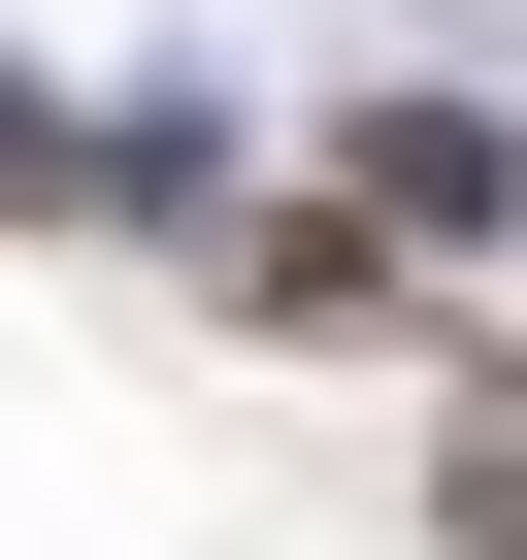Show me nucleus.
I'll return each mask as SVG.
<instances>
[{"instance_id": "nucleus-1", "label": "nucleus", "mask_w": 527, "mask_h": 560, "mask_svg": "<svg viewBox=\"0 0 527 560\" xmlns=\"http://www.w3.org/2000/svg\"><path fill=\"white\" fill-rule=\"evenodd\" d=\"M198 330H231V363H494V298H461L429 231H363L330 165H297V198H198Z\"/></svg>"}, {"instance_id": "nucleus-2", "label": "nucleus", "mask_w": 527, "mask_h": 560, "mask_svg": "<svg viewBox=\"0 0 527 560\" xmlns=\"http://www.w3.org/2000/svg\"><path fill=\"white\" fill-rule=\"evenodd\" d=\"M297 165H330V198H363V231H429V264H527V132H494V100H461V67H396V100H330V132H297Z\"/></svg>"}, {"instance_id": "nucleus-3", "label": "nucleus", "mask_w": 527, "mask_h": 560, "mask_svg": "<svg viewBox=\"0 0 527 560\" xmlns=\"http://www.w3.org/2000/svg\"><path fill=\"white\" fill-rule=\"evenodd\" d=\"M0 231H132V100H67L34 34H0Z\"/></svg>"}, {"instance_id": "nucleus-4", "label": "nucleus", "mask_w": 527, "mask_h": 560, "mask_svg": "<svg viewBox=\"0 0 527 560\" xmlns=\"http://www.w3.org/2000/svg\"><path fill=\"white\" fill-rule=\"evenodd\" d=\"M429 527H461V560H527V396H494V429H429Z\"/></svg>"}, {"instance_id": "nucleus-5", "label": "nucleus", "mask_w": 527, "mask_h": 560, "mask_svg": "<svg viewBox=\"0 0 527 560\" xmlns=\"http://www.w3.org/2000/svg\"><path fill=\"white\" fill-rule=\"evenodd\" d=\"M494 396H527V298H494Z\"/></svg>"}]
</instances>
